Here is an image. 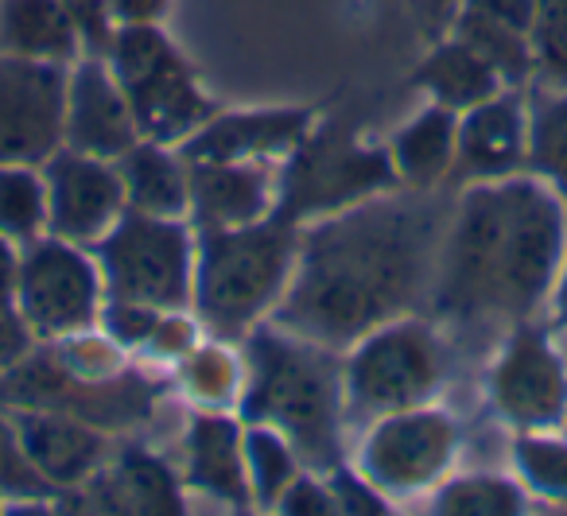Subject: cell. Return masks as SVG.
<instances>
[{
	"label": "cell",
	"instance_id": "obj_22",
	"mask_svg": "<svg viewBox=\"0 0 567 516\" xmlns=\"http://www.w3.org/2000/svg\"><path fill=\"white\" fill-rule=\"evenodd\" d=\"M117 172L128 210L152 218H190V172L183 152H172V144L136 141L117 159Z\"/></svg>",
	"mask_w": 567,
	"mask_h": 516
},
{
	"label": "cell",
	"instance_id": "obj_7",
	"mask_svg": "<svg viewBox=\"0 0 567 516\" xmlns=\"http://www.w3.org/2000/svg\"><path fill=\"white\" fill-rule=\"evenodd\" d=\"M443 376H447V353L435 330L401 314L354 342L342 376V396L350 412L378 420L427 404L443 389Z\"/></svg>",
	"mask_w": 567,
	"mask_h": 516
},
{
	"label": "cell",
	"instance_id": "obj_32",
	"mask_svg": "<svg viewBox=\"0 0 567 516\" xmlns=\"http://www.w3.org/2000/svg\"><path fill=\"white\" fill-rule=\"evenodd\" d=\"M187 389L195 400H203L206 407H218L226 400H234L237 384H241V369L229 358L221 345H203V350L187 353Z\"/></svg>",
	"mask_w": 567,
	"mask_h": 516
},
{
	"label": "cell",
	"instance_id": "obj_21",
	"mask_svg": "<svg viewBox=\"0 0 567 516\" xmlns=\"http://www.w3.org/2000/svg\"><path fill=\"white\" fill-rule=\"evenodd\" d=\"M187 477L195 489L229 505H249V466H245V435L229 415L206 412L190 423L187 435Z\"/></svg>",
	"mask_w": 567,
	"mask_h": 516
},
{
	"label": "cell",
	"instance_id": "obj_30",
	"mask_svg": "<svg viewBox=\"0 0 567 516\" xmlns=\"http://www.w3.org/2000/svg\"><path fill=\"white\" fill-rule=\"evenodd\" d=\"M113 497L125 500V508L136 513H175L179 508V493H175L172 477L159 462L133 454L113 477Z\"/></svg>",
	"mask_w": 567,
	"mask_h": 516
},
{
	"label": "cell",
	"instance_id": "obj_33",
	"mask_svg": "<svg viewBox=\"0 0 567 516\" xmlns=\"http://www.w3.org/2000/svg\"><path fill=\"white\" fill-rule=\"evenodd\" d=\"M533 43L544 82L567 90V0H536Z\"/></svg>",
	"mask_w": 567,
	"mask_h": 516
},
{
	"label": "cell",
	"instance_id": "obj_37",
	"mask_svg": "<svg viewBox=\"0 0 567 516\" xmlns=\"http://www.w3.org/2000/svg\"><path fill=\"white\" fill-rule=\"evenodd\" d=\"M280 508L284 513H319V516L339 513V505H334V489H323V485H316V482H300V477L284 489Z\"/></svg>",
	"mask_w": 567,
	"mask_h": 516
},
{
	"label": "cell",
	"instance_id": "obj_25",
	"mask_svg": "<svg viewBox=\"0 0 567 516\" xmlns=\"http://www.w3.org/2000/svg\"><path fill=\"white\" fill-rule=\"evenodd\" d=\"M528 172L567 206V90L548 86L528 102Z\"/></svg>",
	"mask_w": 567,
	"mask_h": 516
},
{
	"label": "cell",
	"instance_id": "obj_35",
	"mask_svg": "<svg viewBox=\"0 0 567 516\" xmlns=\"http://www.w3.org/2000/svg\"><path fill=\"white\" fill-rule=\"evenodd\" d=\"M159 314L164 311L144 307V303H128V299H110V303L102 307V319L117 345H144L152 338V330H156Z\"/></svg>",
	"mask_w": 567,
	"mask_h": 516
},
{
	"label": "cell",
	"instance_id": "obj_15",
	"mask_svg": "<svg viewBox=\"0 0 567 516\" xmlns=\"http://www.w3.org/2000/svg\"><path fill=\"white\" fill-rule=\"evenodd\" d=\"M528 164V102L513 90L458 113L455 167L471 183L520 175Z\"/></svg>",
	"mask_w": 567,
	"mask_h": 516
},
{
	"label": "cell",
	"instance_id": "obj_20",
	"mask_svg": "<svg viewBox=\"0 0 567 516\" xmlns=\"http://www.w3.org/2000/svg\"><path fill=\"white\" fill-rule=\"evenodd\" d=\"M0 51L55 66H74L86 55L63 0H0Z\"/></svg>",
	"mask_w": 567,
	"mask_h": 516
},
{
	"label": "cell",
	"instance_id": "obj_16",
	"mask_svg": "<svg viewBox=\"0 0 567 516\" xmlns=\"http://www.w3.org/2000/svg\"><path fill=\"white\" fill-rule=\"evenodd\" d=\"M316 128L311 110H252V113H214L190 141L179 144L183 159L210 164H268L284 159L303 136Z\"/></svg>",
	"mask_w": 567,
	"mask_h": 516
},
{
	"label": "cell",
	"instance_id": "obj_38",
	"mask_svg": "<svg viewBox=\"0 0 567 516\" xmlns=\"http://www.w3.org/2000/svg\"><path fill=\"white\" fill-rule=\"evenodd\" d=\"M121 24H159L167 12V0H113Z\"/></svg>",
	"mask_w": 567,
	"mask_h": 516
},
{
	"label": "cell",
	"instance_id": "obj_23",
	"mask_svg": "<svg viewBox=\"0 0 567 516\" xmlns=\"http://www.w3.org/2000/svg\"><path fill=\"white\" fill-rule=\"evenodd\" d=\"M455 133H458V113L443 110L435 102L427 110H420L409 125H401V133L385 148L396 183L412 187L416 195L440 187L455 172Z\"/></svg>",
	"mask_w": 567,
	"mask_h": 516
},
{
	"label": "cell",
	"instance_id": "obj_6",
	"mask_svg": "<svg viewBox=\"0 0 567 516\" xmlns=\"http://www.w3.org/2000/svg\"><path fill=\"white\" fill-rule=\"evenodd\" d=\"M198 237L187 218H152L125 210L121 221L97 241L105 296L156 311H187L195 299Z\"/></svg>",
	"mask_w": 567,
	"mask_h": 516
},
{
	"label": "cell",
	"instance_id": "obj_12",
	"mask_svg": "<svg viewBox=\"0 0 567 516\" xmlns=\"http://www.w3.org/2000/svg\"><path fill=\"white\" fill-rule=\"evenodd\" d=\"M48 183V234L71 245H97L128 210L125 183L113 159L59 148L40 167Z\"/></svg>",
	"mask_w": 567,
	"mask_h": 516
},
{
	"label": "cell",
	"instance_id": "obj_26",
	"mask_svg": "<svg viewBox=\"0 0 567 516\" xmlns=\"http://www.w3.org/2000/svg\"><path fill=\"white\" fill-rule=\"evenodd\" d=\"M0 237L28 249L48 237V183L32 164H0Z\"/></svg>",
	"mask_w": 567,
	"mask_h": 516
},
{
	"label": "cell",
	"instance_id": "obj_14",
	"mask_svg": "<svg viewBox=\"0 0 567 516\" xmlns=\"http://www.w3.org/2000/svg\"><path fill=\"white\" fill-rule=\"evenodd\" d=\"M141 141L133 105L113 66L102 55H86L66 74V148L117 164Z\"/></svg>",
	"mask_w": 567,
	"mask_h": 516
},
{
	"label": "cell",
	"instance_id": "obj_19",
	"mask_svg": "<svg viewBox=\"0 0 567 516\" xmlns=\"http://www.w3.org/2000/svg\"><path fill=\"white\" fill-rule=\"evenodd\" d=\"M17 427L35 469L55 489H71V485L90 482L97 474V466L105 462V438L82 420H71V415L24 412L17 415Z\"/></svg>",
	"mask_w": 567,
	"mask_h": 516
},
{
	"label": "cell",
	"instance_id": "obj_18",
	"mask_svg": "<svg viewBox=\"0 0 567 516\" xmlns=\"http://www.w3.org/2000/svg\"><path fill=\"white\" fill-rule=\"evenodd\" d=\"M536 0H463L455 17L458 40L497 66L505 86H520L536 74Z\"/></svg>",
	"mask_w": 567,
	"mask_h": 516
},
{
	"label": "cell",
	"instance_id": "obj_34",
	"mask_svg": "<svg viewBox=\"0 0 567 516\" xmlns=\"http://www.w3.org/2000/svg\"><path fill=\"white\" fill-rule=\"evenodd\" d=\"M66 12L74 17L82 35V48L86 55H105L113 43V32H117V12H113V0H63Z\"/></svg>",
	"mask_w": 567,
	"mask_h": 516
},
{
	"label": "cell",
	"instance_id": "obj_4",
	"mask_svg": "<svg viewBox=\"0 0 567 516\" xmlns=\"http://www.w3.org/2000/svg\"><path fill=\"white\" fill-rule=\"evenodd\" d=\"M296 252H300V226L280 214H268L252 226L198 229L190 307L206 327L221 334H245L284 299Z\"/></svg>",
	"mask_w": 567,
	"mask_h": 516
},
{
	"label": "cell",
	"instance_id": "obj_31",
	"mask_svg": "<svg viewBox=\"0 0 567 516\" xmlns=\"http://www.w3.org/2000/svg\"><path fill=\"white\" fill-rule=\"evenodd\" d=\"M55 485L35 469L32 454H28L24 438H20L17 420L0 415V497L12 500H35L51 497Z\"/></svg>",
	"mask_w": 567,
	"mask_h": 516
},
{
	"label": "cell",
	"instance_id": "obj_5",
	"mask_svg": "<svg viewBox=\"0 0 567 516\" xmlns=\"http://www.w3.org/2000/svg\"><path fill=\"white\" fill-rule=\"evenodd\" d=\"M102 59L133 105L141 141L179 148L214 117V102L159 24H117Z\"/></svg>",
	"mask_w": 567,
	"mask_h": 516
},
{
	"label": "cell",
	"instance_id": "obj_13",
	"mask_svg": "<svg viewBox=\"0 0 567 516\" xmlns=\"http://www.w3.org/2000/svg\"><path fill=\"white\" fill-rule=\"evenodd\" d=\"M489 396L497 412L525 431H548L567 415V369L548 338L520 327L509 338L489 376Z\"/></svg>",
	"mask_w": 567,
	"mask_h": 516
},
{
	"label": "cell",
	"instance_id": "obj_10",
	"mask_svg": "<svg viewBox=\"0 0 567 516\" xmlns=\"http://www.w3.org/2000/svg\"><path fill=\"white\" fill-rule=\"evenodd\" d=\"M458 431L440 407H404L378 415L362 443V477L378 493L409 497L440 482L455 458Z\"/></svg>",
	"mask_w": 567,
	"mask_h": 516
},
{
	"label": "cell",
	"instance_id": "obj_29",
	"mask_svg": "<svg viewBox=\"0 0 567 516\" xmlns=\"http://www.w3.org/2000/svg\"><path fill=\"white\" fill-rule=\"evenodd\" d=\"M513 462H517L528 489L567 505V443L564 438L528 431V435H520L517 446H513Z\"/></svg>",
	"mask_w": 567,
	"mask_h": 516
},
{
	"label": "cell",
	"instance_id": "obj_9",
	"mask_svg": "<svg viewBox=\"0 0 567 516\" xmlns=\"http://www.w3.org/2000/svg\"><path fill=\"white\" fill-rule=\"evenodd\" d=\"M17 307L32 334L71 338L102 319L105 280L97 260L63 237H40L20 257Z\"/></svg>",
	"mask_w": 567,
	"mask_h": 516
},
{
	"label": "cell",
	"instance_id": "obj_17",
	"mask_svg": "<svg viewBox=\"0 0 567 516\" xmlns=\"http://www.w3.org/2000/svg\"><path fill=\"white\" fill-rule=\"evenodd\" d=\"M190 218L198 229H234L276 214V190L268 164H210L187 159Z\"/></svg>",
	"mask_w": 567,
	"mask_h": 516
},
{
	"label": "cell",
	"instance_id": "obj_27",
	"mask_svg": "<svg viewBox=\"0 0 567 516\" xmlns=\"http://www.w3.org/2000/svg\"><path fill=\"white\" fill-rule=\"evenodd\" d=\"M296 462H300V454H296V446L280 431L252 423V431L245 435V466H249V489L260 505L280 500L284 489L300 477Z\"/></svg>",
	"mask_w": 567,
	"mask_h": 516
},
{
	"label": "cell",
	"instance_id": "obj_8",
	"mask_svg": "<svg viewBox=\"0 0 567 516\" xmlns=\"http://www.w3.org/2000/svg\"><path fill=\"white\" fill-rule=\"evenodd\" d=\"M396 183L389 152L365 148L339 128H311L284 156L276 214L296 226L327 218L373 195H385Z\"/></svg>",
	"mask_w": 567,
	"mask_h": 516
},
{
	"label": "cell",
	"instance_id": "obj_24",
	"mask_svg": "<svg viewBox=\"0 0 567 516\" xmlns=\"http://www.w3.org/2000/svg\"><path fill=\"white\" fill-rule=\"evenodd\" d=\"M416 86L424 90L435 105H443V110L463 113V110H471V105L486 102V97L502 94L505 79L497 74V66L489 63L482 51H474L466 40L451 35L447 43H440V48L420 63Z\"/></svg>",
	"mask_w": 567,
	"mask_h": 516
},
{
	"label": "cell",
	"instance_id": "obj_40",
	"mask_svg": "<svg viewBox=\"0 0 567 516\" xmlns=\"http://www.w3.org/2000/svg\"><path fill=\"white\" fill-rule=\"evenodd\" d=\"M551 299H556V314L567 322V257H564V268L556 276V288H551Z\"/></svg>",
	"mask_w": 567,
	"mask_h": 516
},
{
	"label": "cell",
	"instance_id": "obj_1",
	"mask_svg": "<svg viewBox=\"0 0 567 516\" xmlns=\"http://www.w3.org/2000/svg\"><path fill=\"white\" fill-rule=\"evenodd\" d=\"M435 214L409 198H365L300 229V252L272 319L327 350L409 314L435 276Z\"/></svg>",
	"mask_w": 567,
	"mask_h": 516
},
{
	"label": "cell",
	"instance_id": "obj_11",
	"mask_svg": "<svg viewBox=\"0 0 567 516\" xmlns=\"http://www.w3.org/2000/svg\"><path fill=\"white\" fill-rule=\"evenodd\" d=\"M66 74L0 51V164L43 167L66 144Z\"/></svg>",
	"mask_w": 567,
	"mask_h": 516
},
{
	"label": "cell",
	"instance_id": "obj_28",
	"mask_svg": "<svg viewBox=\"0 0 567 516\" xmlns=\"http://www.w3.org/2000/svg\"><path fill=\"white\" fill-rule=\"evenodd\" d=\"M525 508V493L505 477L474 474L443 485L435 497V513H458V516H509Z\"/></svg>",
	"mask_w": 567,
	"mask_h": 516
},
{
	"label": "cell",
	"instance_id": "obj_3",
	"mask_svg": "<svg viewBox=\"0 0 567 516\" xmlns=\"http://www.w3.org/2000/svg\"><path fill=\"white\" fill-rule=\"evenodd\" d=\"M252 376L245 415L252 423L280 431L296 454L316 466H334L339 458V420L347 412L339 365L327 345L300 334L252 338Z\"/></svg>",
	"mask_w": 567,
	"mask_h": 516
},
{
	"label": "cell",
	"instance_id": "obj_2",
	"mask_svg": "<svg viewBox=\"0 0 567 516\" xmlns=\"http://www.w3.org/2000/svg\"><path fill=\"white\" fill-rule=\"evenodd\" d=\"M567 257V206L536 175L471 183L440 249L443 311L525 319L556 288Z\"/></svg>",
	"mask_w": 567,
	"mask_h": 516
},
{
	"label": "cell",
	"instance_id": "obj_39",
	"mask_svg": "<svg viewBox=\"0 0 567 516\" xmlns=\"http://www.w3.org/2000/svg\"><path fill=\"white\" fill-rule=\"evenodd\" d=\"M20 257H24V249L17 241H9V237H0V299H17Z\"/></svg>",
	"mask_w": 567,
	"mask_h": 516
},
{
	"label": "cell",
	"instance_id": "obj_36",
	"mask_svg": "<svg viewBox=\"0 0 567 516\" xmlns=\"http://www.w3.org/2000/svg\"><path fill=\"white\" fill-rule=\"evenodd\" d=\"M32 327L20 314L17 299H0V376L12 373L32 350Z\"/></svg>",
	"mask_w": 567,
	"mask_h": 516
}]
</instances>
